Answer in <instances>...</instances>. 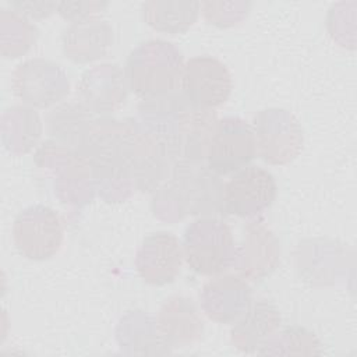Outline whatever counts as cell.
<instances>
[{
	"instance_id": "6",
	"label": "cell",
	"mask_w": 357,
	"mask_h": 357,
	"mask_svg": "<svg viewBox=\"0 0 357 357\" xmlns=\"http://www.w3.org/2000/svg\"><path fill=\"white\" fill-rule=\"evenodd\" d=\"M255 156L257 142L251 124L237 116L218 119L206 149V166L218 176H226L248 166Z\"/></svg>"
},
{
	"instance_id": "17",
	"label": "cell",
	"mask_w": 357,
	"mask_h": 357,
	"mask_svg": "<svg viewBox=\"0 0 357 357\" xmlns=\"http://www.w3.org/2000/svg\"><path fill=\"white\" fill-rule=\"evenodd\" d=\"M280 324L278 308L268 300H252L231 329V342L243 351L264 346Z\"/></svg>"
},
{
	"instance_id": "19",
	"label": "cell",
	"mask_w": 357,
	"mask_h": 357,
	"mask_svg": "<svg viewBox=\"0 0 357 357\" xmlns=\"http://www.w3.org/2000/svg\"><path fill=\"white\" fill-rule=\"evenodd\" d=\"M92 114L78 99L64 102L49 113L47 132L60 145L77 151L95 120Z\"/></svg>"
},
{
	"instance_id": "11",
	"label": "cell",
	"mask_w": 357,
	"mask_h": 357,
	"mask_svg": "<svg viewBox=\"0 0 357 357\" xmlns=\"http://www.w3.org/2000/svg\"><path fill=\"white\" fill-rule=\"evenodd\" d=\"M184 261L181 241L170 231L158 230L144 237L135 257L138 275L152 286L176 280Z\"/></svg>"
},
{
	"instance_id": "20",
	"label": "cell",
	"mask_w": 357,
	"mask_h": 357,
	"mask_svg": "<svg viewBox=\"0 0 357 357\" xmlns=\"http://www.w3.org/2000/svg\"><path fill=\"white\" fill-rule=\"evenodd\" d=\"M106 1H61L57 3V13L71 22L96 15L107 7Z\"/></svg>"
},
{
	"instance_id": "2",
	"label": "cell",
	"mask_w": 357,
	"mask_h": 357,
	"mask_svg": "<svg viewBox=\"0 0 357 357\" xmlns=\"http://www.w3.org/2000/svg\"><path fill=\"white\" fill-rule=\"evenodd\" d=\"M223 187L220 176L206 163H176L167 181L155 195L176 201L178 218L184 215L209 218L223 213Z\"/></svg>"
},
{
	"instance_id": "5",
	"label": "cell",
	"mask_w": 357,
	"mask_h": 357,
	"mask_svg": "<svg viewBox=\"0 0 357 357\" xmlns=\"http://www.w3.org/2000/svg\"><path fill=\"white\" fill-rule=\"evenodd\" d=\"M11 89L25 106L47 109L68 95L70 82L57 63L33 57L15 67L11 75Z\"/></svg>"
},
{
	"instance_id": "14",
	"label": "cell",
	"mask_w": 357,
	"mask_h": 357,
	"mask_svg": "<svg viewBox=\"0 0 357 357\" xmlns=\"http://www.w3.org/2000/svg\"><path fill=\"white\" fill-rule=\"evenodd\" d=\"M279 261V243L264 222H250L244 227L241 245L236 248L234 264L240 276L261 280L275 271Z\"/></svg>"
},
{
	"instance_id": "18",
	"label": "cell",
	"mask_w": 357,
	"mask_h": 357,
	"mask_svg": "<svg viewBox=\"0 0 357 357\" xmlns=\"http://www.w3.org/2000/svg\"><path fill=\"white\" fill-rule=\"evenodd\" d=\"M142 18L153 31L167 35L187 32L201 13V3L191 0H149L141 6Z\"/></svg>"
},
{
	"instance_id": "3",
	"label": "cell",
	"mask_w": 357,
	"mask_h": 357,
	"mask_svg": "<svg viewBox=\"0 0 357 357\" xmlns=\"http://www.w3.org/2000/svg\"><path fill=\"white\" fill-rule=\"evenodd\" d=\"M187 266L202 276H216L234 264L236 244L230 226L215 218H199L187 226L183 236Z\"/></svg>"
},
{
	"instance_id": "10",
	"label": "cell",
	"mask_w": 357,
	"mask_h": 357,
	"mask_svg": "<svg viewBox=\"0 0 357 357\" xmlns=\"http://www.w3.org/2000/svg\"><path fill=\"white\" fill-rule=\"evenodd\" d=\"M278 192L273 174L255 165L233 173L223 187V213L240 218L255 216L268 209Z\"/></svg>"
},
{
	"instance_id": "15",
	"label": "cell",
	"mask_w": 357,
	"mask_h": 357,
	"mask_svg": "<svg viewBox=\"0 0 357 357\" xmlns=\"http://www.w3.org/2000/svg\"><path fill=\"white\" fill-rule=\"evenodd\" d=\"M155 325L170 347H187L202 337L204 319L195 303L184 296H172L160 305Z\"/></svg>"
},
{
	"instance_id": "7",
	"label": "cell",
	"mask_w": 357,
	"mask_h": 357,
	"mask_svg": "<svg viewBox=\"0 0 357 357\" xmlns=\"http://www.w3.org/2000/svg\"><path fill=\"white\" fill-rule=\"evenodd\" d=\"M64 240V226L59 213L45 205H32L18 213L13 225L17 251L33 261H45L59 252Z\"/></svg>"
},
{
	"instance_id": "16",
	"label": "cell",
	"mask_w": 357,
	"mask_h": 357,
	"mask_svg": "<svg viewBox=\"0 0 357 357\" xmlns=\"http://www.w3.org/2000/svg\"><path fill=\"white\" fill-rule=\"evenodd\" d=\"M63 52L74 63H91L103 57L113 43V28L96 15L71 22L61 36Z\"/></svg>"
},
{
	"instance_id": "4",
	"label": "cell",
	"mask_w": 357,
	"mask_h": 357,
	"mask_svg": "<svg viewBox=\"0 0 357 357\" xmlns=\"http://www.w3.org/2000/svg\"><path fill=\"white\" fill-rule=\"evenodd\" d=\"M218 123L213 110H204L184 105L167 124H158L155 130L165 141L173 165L204 163L206 149Z\"/></svg>"
},
{
	"instance_id": "8",
	"label": "cell",
	"mask_w": 357,
	"mask_h": 357,
	"mask_svg": "<svg viewBox=\"0 0 357 357\" xmlns=\"http://www.w3.org/2000/svg\"><path fill=\"white\" fill-rule=\"evenodd\" d=\"M257 155L271 165L291 162L303 149V128L287 110L265 109L252 119Z\"/></svg>"
},
{
	"instance_id": "9",
	"label": "cell",
	"mask_w": 357,
	"mask_h": 357,
	"mask_svg": "<svg viewBox=\"0 0 357 357\" xmlns=\"http://www.w3.org/2000/svg\"><path fill=\"white\" fill-rule=\"evenodd\" d=\"M231 89V74L219 59L202 54L184 63L181 93L192 107L213 110L227 102Z\"/></svg>"
},
{
	"instance_id": "13",
	"label": "cell",
	"mask_w": 357,
	"mask_h": 357,
	"mask_svg": "<svg viewBox=\"0 0 357 357\" xmlns=\"http://www.w3.org/2000/svg\"><path fill=\"white\" fill-rule=\"evenodd\" d=\"M124 71L117 64H102L86 70L77 85L78 100L92 113H110L127 98Z\"/></svg>"
},
{
	"instance_id": "12",
	"label": "cell",
	"mask_w": 357,
	"mask_h": 357,
	"mask_svg": "<svg viewBox=\"0 0 357 357\" xmlns=\"http://www.w3.org/2000/svg\"><path fill=\"white\" fill-rule=\"evenodd\" d=\"M251 301V287L240 275H216L205 283L201 293L204 312L219 324L237 321Z\"/></svg>"
},
{
	"instance_id": "21",
	"label": "cell",
	"mask_w": 357,
	"mask_h": 357,
	"mask_svg": "<svg viewBox=\"0 0 357 357\" xmlns=\"http://www.w3.org/2000/svg\"><path fill=\"white\" fill-rule=\"evenodd\" d=\"M8 6L25 18L33 20L47 18L52 13L57 11V3L54 1H8Z\"/></svg>"
},
{
	"instance_id": "1",
	"label": "cell",
	"mask_w": 357,
	"mask_h": 357,
	"mask_svg": "<svg viewBox=\"0 0 357 357\" xmlns=\"http://www.w3.org/2000/svg\"><path fill=\"white\" fill-rule=\"evenodd\" d=\"M183 70L181 52L163 39L139 43L131 50L123 68L128 89L141 100L177 95L181 89Z\"/></svg>"
}]
</instances>
